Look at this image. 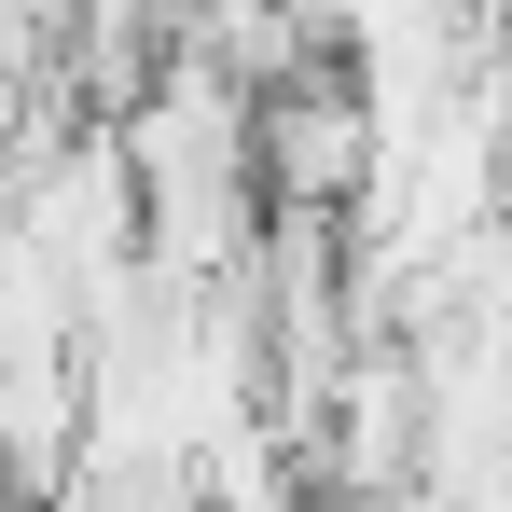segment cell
I'll return each instance as SVG.
<instances>
[{"label": "cell", "mask_w": 512, "mask_h": 512, "mask_svg": "<svg viewBox=\"0 0 512 512\" xmlns=\"http://www.w3.org/2000/svg\"><path fill=\"white\" fill-rule=\"evenodd\" d=\"M250 139H263V208H360L374 194V167H388V125H374V97H360V70L346 56H319L305 84H277L250 111Z\"/></svg>", "instance_id": "1"}]
</instances>
